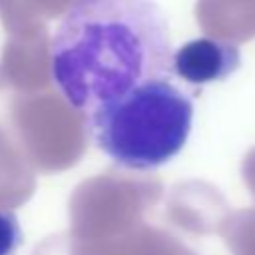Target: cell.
Returning a JSON list of instances; mask_svg holds the SVG:
<instances>
[{"mask_svg":"<svg viewBox=\"0 0 255 255\" xmlns=\"http://www.w3.org/2000/svg\"><path fill=\"white\" fill-rule=\"evenodd\" d=\"M171 38L153 0H74L50 44L62 98L90 116L133 88L171 78Z\"/></svg>","mask_w":255,"mask_h":255,"instance_id":"6da1fadb","label":"cell"},{"mask_svg":"<svg viewBox=\"0 0 255 255\" xmlns=\"http://www.w3.org/2000/svg\"><path fill=\"white\" fill-rule=\"evenodd\" d=\"M193 102L169 78L145 82L88 116L94 143L120 167L155 169L187 143Z\"/></svg>","mask_w":255,"mask_h":255,"instance_id":"7a4b0ae2","label":"cell"},{"mask_svg":"<svg viewBox=\"0 0 255 255\" xmlns=\"http://www.w3.org/2000/svg\"><path fill=\"white\" fill-rule=\"evenodd\" d=\"M239 66L241 52L237 44L215 38L189 40L171 56V74L193 86L221 82L235 74Z\"/></svg>","mask_w":255,"mask_h":255,"instance_id":"3957f363","label":"cell"},{"mask_svg":"<svg viewBox=\"0 0 255 255\" xmlns=\"http://www.w3.org/2000/svg\"><path fill=\"white\" fill-rule=\"evenodd\" d=\"M22 241L24 233L18 215L12 209H0V255H16Z\"/></svg>","mask_w":255,"mask_h":255,"instance_id":"277c9868","label":"cell"}]
</instances>
